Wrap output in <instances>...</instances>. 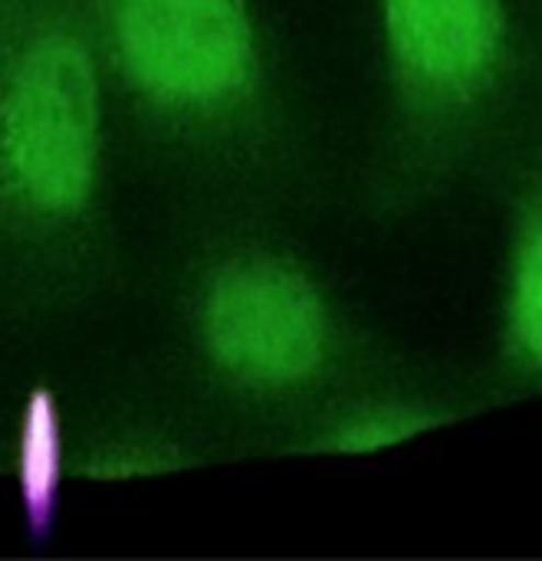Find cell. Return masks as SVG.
I'll use <instances>...</instances> for the list:
<instances>
[{
  "instance_id": "6da1fadb",
  "label": "cell",
  "mask_w": 542,
  "mask_h": 561,
  "mask_svg": "<svg viewBox=\"0 0 542 561\" xmlns=\"http://www.w3.org/2000/svg\"><path fill=\"white\" fill-rule=\"evenodd\" d=\"M99 95L72 39H39L13 66L0 102V164L39 214L76 210L95 174Z\"/></svg>"
},
{
  "instance_id": "7a4b0ae2",
  "label": "cell",
  "mask_w": 542,
  "mask_h": 561,
  "mask_svg": "<svg viewBox=\"0 0 542 561\" xmlns=\"http://www.w3.org/2000/svg\"><path fill=\"white\" fill-rule=\"evenodd\" d=\"M204 325L217 362L263 388L306 381L326 355V312L316 289L270 260L224 270L211 289Z\"/></svg>"
},
{
  "instance_id": "52a82bcc",
  "label": "cell",
  "mask_w": 542,
  "mask_h": 561,
  "mask_svg": "<svg viewBox=\"0 0 542 561\" xmlns=\"http://www.w3.org/2000/svg\"><path fill=\"white\" fill-rule=\"evenodd\" d=\"M438 417L425 414H408V411H385V414H369L349 427H342L336 450L342 454H375L382 447H395L402 440H411L431 427H438Z\"/></svg>"
},
{
  "instance_id": "8992f818",
  "label": "cell",
  "mask_w": 542,
  "mask_h": 561,
  "mask_svg": "<svg viewBox=\"0 0 542 561\" xmlns=\"http://www.w3.org/2000/svg\"><path fill=\"white\" fill-rule=\"evenodd\" d=\"M56 480H59V434H56L53 408L46 401H33L23 427V506H26V526L33 533H43L53 519Z\"/></svg>"
},
{
  "instance_id": "277c9868",
  "label": "cell",
  "mask_w": 542,
  "mask_h": 561,
  "mask_svg": "<svg viewBox=\"0 0 542 561\" xmlns=\"http://www.w3.org/2000/svg\"><path fill=\"white\" fill-rule=\"evenodd\" d=\"M398 69L428 99H467L484 89L504 43L497 0H385Z\"/></svg>"
},
{
  "instance_id": "5b68a950",
  "label": "cell",
  "mask_w": 542,
  "mask_h": 561,
  "mask_svg": "<svg viewBox=\"0 0 542 561\" xmlns=\"http://www.w3.org/2000/svg\"><path fill=\"white\" fill-rule=\"evenodd\" d=\"M510 348L523 368L542 375V207L527 220L513 263L510 289Z\"/></svg>"
},
{
  "instance_id": "3957f363",
  "label": "cell",
  "mask_w": 542,
  "mask_h": 561,
  "mask_svg": "<svg viewBox=\"0 0 542 561\" xmlns=\"http://www.w3.org/2000/svg\"><path fill=\"white\" fill-rule=\"evenodd\" d=\"M132 76L168 102L227 99L250 72V26L237 0H115Z\"/></svg>"
}]
</instances>
